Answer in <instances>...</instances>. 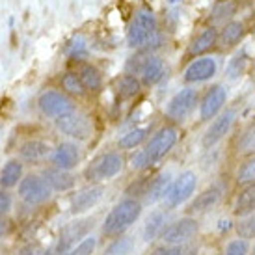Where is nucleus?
Here are the masks:
<instances>
[{
  "instance_id": "44",
  "label": "nucleus",
  "mask_w": 255,
  "mask_h": 255,
  "mask_svg": "<svg viewBox=\"0 0 255 255\" xmlns=\"http://www.w3.org/2000/svg\"><path fill=\"white\" fill-rule=\"evenodd\" d=\"M7 231H9V226H7V222H6V220L0 218V237H4Z\"/></svg>"
},
{
  "instance_id": "17",
  "label": "nucleus",
  "mask_w": 255,
  "mask_h": 255,
  "mask_svg": "<svg viewBox=\"0 0 255 255\" xmlns=\"http://www.w3.org/2000/svg\"><path fill=\"white\" fill-rule=\"evenodd\" d=\"M246 36V24L239 19L222 24V28L218 30V47L224 50L235 49L239 43Z\"/></svg>"
},
{
  "instance_id": "6",
  "label": "nucleus",
  "mask_w": 255,
  "mask_h": 255,
  "mask_svg": "<svg viewBox=\"0 0 255 255\" xmlns=\"http://www.w3.org/2000/svg\"><path fill=\"white\" fill-rule=\"evenodd\" d=\"M56 127L69 138L75 140H88L93 136V121L90 116L73 110L62 118H56Z\"/></svg>"
},
{
  "instance_id": "18",
  "label": "nucleus",
  "mask_w": 255,
  "mask_h": 255,
  "mask_svg": "<svg viewBox=\"0 0 255 255\" xmlns=\"http://www.w3.org/2000/svg\"><path fill=\"white\" fill-rule=\"evenodd\" d=\"M78 162H80V149H78L77 143L73 142H62L54 149V153H52L54 168L69 171L73 168H77Z\"/></svg>"
},
{
  "instance_id": "5",
  "label": "nucleus",
  "mask_w": 255,
  "mask_h": 255,
  "mask_svg": "<svg viewBox=\"0 0 255 255\" xmlns=\"http://www.w3.org/2000/svg\"><path fill=\"white\" fill-rule=\"evenodd\" d=\"M123 164H125V160H123L121 153H118V151L105 153L90 164V168L86 170V179L88 181H108L123 170Z\"/></svg>"
},
{
  "instance_id": "35",
  "label": "nucleus",
  "mask_w": 255,
  "mask_h": 255,
  "mask_svg": "<svg viewBox=\"0 0 255 255\" xmlns=\"http://www.w3.org/2000/svg\"><path fill=\"white\" fill-rule=\"evenodd\" d=\"M237 183L241 184V186L242 184L255 183V155L246 156V160L237 170Z\"/></svg>"
},
{
  "instance_id": "23",
  "label": "nucleus",
  "mask_w": 255,
  "mask_h": 255,
  "mask_svg": "<svg viewBox=\"0 0 255 255\" xmlns=\"http://www.w3.org/2000/svg\"><path fill=\"white\" fill-rule=\"evenodd\" d=\"M43 177L50 184L52 190H58V192L71 190L73 186H75V183H77L75 175H71L67 170H60V168H49V170H45Z\"/></svg>"
},
{
  "instance_id": "25",
  "label": "nucleus",
  "mask_w": 255,
  "mask_h": 255,
  "mask_svg": "<svg viewBox=\"0 0 255 255\" xmlns=\"http://www.w3.org/2000/svg\"><path fill=\"white\" fill-rule=\"evenodd\" d=\"M19 155L26 162H37V160H43L45 156L50 155V145L47 142H41V140H28L21 145Z\"/></svg>"
},
{
  "instance_id": "46",
  "label": "nucleus",
  "mask_w": 255,
  "mask_h": 255,
  "mask_svg": "<svg viewBox=\"0 0 255 255\" xmlns=\"http://www.w3.org/2000/svg\"><path fill=\"white\" fill-rule=\"evenodd\" d=\"M171 2H177V0H171Z\"/></svg>"
},
{
  "instance_id": "40",
  "label": "nucleus",
  "mask_w": 255,
  "mask_h": 255,
  "mask_svg": "<svg viewBox=\"0 0 255 255\" xmlns=\"http://www.w3.org/2000/svg\"><path fill=\"white\" fill-rule=\"evenodd\" d=\"M147 166H151V164H149V158L145 155V149H140V151H136L134 155L130 156V168L132 170H143Z\"/></svg>"
},
{
  "instance_id": "9",
  "label": "nucleus",
  "mask_w": 255,
  "mask_h": 255,
  "mask_svg": "<svg viewBox=\"0 0 255 255\" xmlns=\"http://www.w3.org/2000/svg\"><path fill=\"white\" fill-rule=\"evenodd\" d=\"M218 73V62L211 54L192 58V62L184 67L183 82L184 84H201L216 77Z\"/></svg>"
},
{
  "instance_id": "33",
  "label": "nucleus",
  "mask_w": 255,
  "mask_h": 255,
  "mask_svg": "<svg viewBox=\"0 0 255 255\" xmlns=\"http://www.w3.org/2000/svg\"><path fill=\"white\" fill-rule=\"evenodd\" d=\"M246 67H248V56H246V54H237V56H233L227 62V67H226L227 80H237V78H241L242 75L246 73Z\"/></svg>"
},
{
  "instance_id": "27",
  "label": "nucleus",
  "mask_w": 255,
  "mask_h": 255,
  "mask_svg": "<svg viewBox=\"0 0 255 255\" xmlns=\"http://www.w3.org/2000/svg\"><path fill=\"white\" fill-rule=\"evenodd\" d=\"M22 179V164L19 160H7L6 166L0 171V186L4 188H13Z\"/></svg>"
},
{
  "instance_id": "12",
  "label": "nucleus",
  "mask_w": 255,
  "mask_h": 255,
  "mask_svg": "<svg viewBox=\"0 0 255 255\" xmlns=\"http://www.w3.org/2000/svg\"><path fill=\"white\" fill-rule=\"evenodd\" d=\"M235 118H237V114L235 110H222V112L211 121V125L207 127V130L203 132L201 136V145L205 149H213L216 143H220L227 134H229V130L233 127L235 123Z\"/></svg>"
},
{
  "instance_id": "14",
  "label": "nucleus",
  "mask_w": 255,
  "mask_h": 255,
  "mask_svg": "<svg viewBox=\"0 0 255 255\" xmlns=\"http://www.w3.org/2000/svg\"><path fill=\"white\" fill-rule=\"evenodd\" d=\"M92 227H93V220H75L71 224H67L62 229V233H60L56 252L62 255L65 252L73 250L77 246V242L84 241L86 237H88V233L92 231Z\"/></svg>"
},
{
  "instance_id": "13",
  "label": "nucleus",
  "mask_w": 255,
  "mask_h": 255,
  "mask_svg": "<svg viewBox=\"0 0 255 255\" xmlns=\"http://www.w3.org/2000/svg\"><path fill=\"white\" fill-rule=\"evenodd\" d=\"M198 220L192 218V216H184V218L170 224L168 227H164L160 239L164 241V244H186L198 235Z\"/></svg>"
},
{
  "instance_id": "24",
  "label": "nucleus",
  "mask_w": 255,
  "mask_h": 255,
  "mask_svg": "<svg viewBox=\"0 0 255 255\" xmlns=\"http://www.w3.org/2000/svg\"><path fill=\"white\" fill-rule=\"evenodd\" d=\"M140 90H142V80L136 75L125 73L116 78V93L120 95V99H132L140 93Z\"/></svg>"
},
{
  "instance_id": "34",
  "label": "nucleus",
  "mask_w": 255,
  "mask_h": 255,
  "mask_svg": "<svg viewBox=\"0 0 255 255\" xmlns=\"http://www.w3.org/2000/svg\"><path fill=\"white\" fill-rule=\"evenodd\" d=\"M65 54L71 60H86L88 58V43L82 36H75L65 45Z\"/></svg>"
},
{
  "instance_id": "30",
  "label": "nucleus",
  "mask_w": 255,
  "mask_h": 255,
  "mask_svg": "<svg viewBox=\"0 0 255 255\" xmlns=\"http://www.w3.org/2000/svg\"><path fill=\"white\" fill-rule=\"evenodd\" d=\"M237 155L244 156V158L255 155V120L244 128L241 140L237 143Z\"/></svg>"
},
{
  "instance_id": "39",
  "label": "nucleus",
  "mask_w": 255,
  "mask_h": 255,
  "mask_svg": "<svg viewBox=\"0 0 255 255\" xmlns=\"http://www.w3.org/2000/svg\"><path fill=\"white\" fill-rule=\"evenodd\" d=\"M248 252H250V244L246 239L231 241L226 248V255H248Z\"/></svg>"
},
{
  "instance_id": "26",
  "label": "nucleus",
  "mask_w": 255,
  "mask_h": 255,
  "mask_svg": "<svg viewBox=\"0 0 255 255\" xmlns=\"http://www.w3.org/2000/svg\"><path fill=\"white\" fill-rule=\"evenodd\" d=\"M77 75L82 80L86 92H99L103 88V75L93 64H80L77 69Z\"/></svg>"
},
{
  "instance_id": "36",
  "label": "nucleus",
  "mask_w": 255,
  "mask_h": 255,
  "mask_svg": "<svg viewBox=\"0 0 255 255\" xmlns=\"http://www.w3.org/2000/svg\"><path fill=\"white\" fill-rule=\"evenodd\" d=\"M134 248V241L128 239V237H121L118 241H114L107 250H105V255H127L132 252Z\"/></svg>"
},
{
  "instance_id": "16",
  "label": "nucleus",
  "mask_w": 255,
  "mask_h": 255,
  "mask_svg": "<svg viewBox=\"0 0 255 255\" xmlns=\"http://www.w3.org/2000/svg\"><path fill=\"white\" fill-rule=\"evenodd\" d=\"M103 194H105V186L103 184H92V186H86L82 190H78L71 198V213H88L90 209H93L103 199Z\"/></svg>"
},
{
  "instance_id": "22",
  "label": "nucleus",
  "mask_w": 255,
  "mask_h": 255,
  "mask_svg": "<svg viewBox=\"0 0 255 255\" xmlns=\"http://www.w3.org/2000/svg\"><path fill=\"white\" fill-rule=\"evenodd\" d=\"M142 82L145 86H153L156 82H160L164 77V60L162 58L155 56V54H147L145 62L142 65V71H140Z\"/></svg>"
},
{
  "instance_id": "41",
  "label": "nucleus",
  "mask_w": 255,
  "mask_h": 255,
  "mask_svg": "<svg viewBox=\"0 0 255 255\" xmlns=\"http://www.w3.org/2000/svg\"><path fill=\"white\" fill-rule=\"evenodd\" d=\"M186 254V248L183 244H166V246H160L156 248L151 255H184Z\"/></svg>"
},
{
  "instance_id": "11",
  "label": "nucleus",
  "mask_w": 255,
  "mask_h": 255,
  "mask_svg": "<svg viewBox=\"0 0 255 255\" xmlns=\"http://www.w3.org/2000/svg\"><path fill=\"white\" fill-rule=\"evenodd\" d=\"M196 186H198V175L190 170L183 171L175 181H171L170 190H168L166 198H164L166 205L170 207V209L179 207L196 192Z\"/></svg>"
},
{
  "instance_id": "43",
  "label": "nucleus",
  "mask_w": 255,
  "mask_h": 255,
  "mask_svg": "<svg viewBox=\"0 0 255 255\" xmlns=\"http://www.w3.org/2000/svg\"><path fill=\"white\" fill-rule=\"evenodd\" d=\"M21 255H43V250L37 248V246H28L21 252Z\"/></svg>"
},
{
  "instance_id": "42",
  "label": "nucleus",
  "mask_w": 255,
  "mask_h": 255,
  "mask_svg": "<svg viewBox=\"0 0 255 255\" xmlns=\"http://www.w3.org/2000/svg\"><path fill=\"white\" fill-rule=\"evenodd\" d=\"M9 209H11V196L7 192L0 190V216L9 213Z\"/></svg>"
},
{
  "instance_id": "7",
  "label": "nucleus",
  "mask_w": 255,
  "mask_h": 255,
  "mask_svg": "<svg viewBox=\"0 0 255 255\" xmlns=\"http://www.w3.org/2000/svg\"><path fill=\"white\" fill-rule=\"evenodd\" d=\"M37 107L45 116L54 118V120L77 110L71 97L65 92H60V90H45L37 99Z\"/></svg>"
},
{
  "instance_id": "32",
  "label": "nucleus",
  "mask_w": 255,
  "mask_h": 255,
  "mask_svg": "<svg viewBox=\"0 0 255 255\" xmlns=\"http://www.w3.org/2000/svg\"><path fill=\"white\" fill-rule=\"evenodd\" d=\"M147 132H149V127H143V128H132V130H128L127 134H123L120 138V149H134L138 147L140 143L147 138Z\"/></svg>"
},
{
  "instance_id": "21",
  "label": "nucleus",
  "mask_w": 255,
  "mask_h": 255,
  "mask_svg": "<svg viewBox=\"0 0 255 255\" xmlns=\"http://www.w3.org/2000/svg\"><path fill=\"white\" fill-rule=\"evenodd\" d=\"M233 213L239 218H244V216L255 213V183L242 184L241 192L237 194V199H235Z\"/></svg>"
},
{
  "instance_id": "31",
  "label": "nucleus",
  "mask_w": 255,
  "mask_h": 255,
  "mask_svg": "<svg viewBox=\"0 0 255 255\" xmlns=\"http://www.w3.org/2000/svg\"><path fill=\"white\" fill-rule=\"evenodd\" d=\"M62 88H64V92L67 95H73V97H84L86 95V88L82 84V80L78 77L77 73H65L64 77H62Z\"/></svg>"
},
{
  "instance_id": "4",
  "label": "nucleus",
  "mask_w": 255,
  "mask_h": 255,
  "mask_svg": "<svg viewBox=\"0 0 255 255\" xmlns=\"http://www.w3.org/2000/svg\"><path fill=\"white\" fill-rule=\"evenodd\" d=\"M179 142V130L173 125H166V127L158 128L153 138L145 145V155L149 158V164L158 162L160 158L170 153L171 149L175 147V143Z\"/></svg>"
},
{
  "instance_id": "28",
  "label": "nucleus",
  "mask_w": 255,
  "mask_h": 255,
  "mask_svg": "<svg viewBox=\"0 0 255 255\" xmlns=\"http://www.w3.org/2000/svg\"><path fill=\"white\" fill-rule=\"evenodd\" d=\"M171 186V175L170 173H160L155 179H151V186L147 192V201L149 203H156L160 199L166 198V194Z\"/></svg>"
},
{
  "instance_id": "45",
  "label": "nucleus",
  "mask_w": 255,
  "mask_h": 255,
  "mask_svg": "<svg viewBox=\"0 0 255 255\" xmlns=\"http://www.w3.org/2000/svg\"><path fill=\"white\" fill-rule=\"evenodd\" d=\"M43 255H54L52 252H43Z\"/></svg>"
},
{
  "instance_id": "10",
  "label": "nucleus",
  "mask_w": 255,
  "mask_h": 255,
  "mask_svg": "<svg viewBox=\"0 0 255 255\" xmlns=\"http://www.w3.org/2000/svg\"><path fill=\"white\" fill-rule=\"evenodd\" d=\"M227 101V88L224 84H213L199 97V120L211 121L218 116Z\"/></svg>"
},
{
  "instance_id": "3",
  "label": "nucleus",
  "mask_w": 255,
  "mask_h": 255,
  "mask_svg": "<svg viewBox=\"0 0 255 255\" xmlns=\"http://www.w3.org/2000/svg\"><path fill=\"white\" fill-rule=\"evenodd\" d=\"M199 92L196 88L186 86L183 90H179L173 97L170 99L168 107H166V116L173 121H184L190 116L196 107H199Z\"/></svg>"
},
{
  "instance_id": "19",
  "label": "nucleus",
  "mask_w": 255,
  "mask_h": 255,
  "mask_svg": "<svg viewBox=\"0 0 255 255\" xmlns=\"http://www.w3.org/2000/svg\"><path fill=\"white\" fill-rule=\"evenodd\" d=\"M220 198H222V188H220L218 184H213V186L205 188L201 194H198V198L190 203L188 211H190V214L207 213V211H211V209L218 203Z\"/></svg>"
},
{
  "instance_id": "20",
  "label": "nucleus",
  "mask_w": 255,
  "mask_h": 255,
  "mask_svg": "<svg viewBox=\"0 0 255 255\" xmlns=\"http://www.w3.org/2000/svg\"><path fill=\"white\" fill-rule=\"evenodd\" d=\"M241 2L239 0H216L213 9H211V24H226L233 21L235 15L239 13Z\"/></svg>"
},
{
  "instance_id": "2",
  "label": "nucleus",
  "mask_w": 255,
  "mask_h": 255,
  "mask_svg": "<svg viewBox=\"0 0 255 255\" xmlns=\"http://www.w3.org/2000/svg\"><path fill=\"white\" fill-rule=\"evenodd\" d=\"M142 214V201L136 198L121 199L118 205L114 207L110 214L103 224V235L105 237H120L127 231L128 227L136 224V220Z\"/></svg>"
},
{
  "instance_id": "37",
  "label": "nucleus",
  "mask_w": 255,
  "mask_h": 255,
  "mask_svg": "<svg viewBox=\"0 0 255 255\" xmlns=\"http://www.w3.org/2000/svg\"><path fill=\"white\" fill-rule=\"evenodd\" d=\"M237 233L241 239H254L255 237V214L252 213L250 216H244V220H241L237 224Z\"/></svg>"
},
{
  "instance_id": "1",
  "label": "nucleus",
  "mask_w": 255,
  "mask_h": 255,
  "mask_svg": "<svg viewBox=\"0 0 255 255\" xmlns=\"http://www.w3.org/2000/svg\"><path fill=\"white\" fill-rule=\"evenodd\" d=\"M160 39L158 36V22L151 9L136 11L127 30V43L132 49H151V43Z\"/></svg>"
},
{
  "instance_id": "38",
  "label": "nucleus",
  "mask_w": 255,
  "mask_h": 255,
  "mask_svg": "<svg viewBox=\"0 0 255 255\" xmlns=\"http://www.w3.org/2000/svg\"><path fill=\"white\" fill-rule=\"evenodd\" d=\"M95 246H97L95 237H86L84 241L78 242L75 248L69 250V252H65V254H62V255H92Z\"/></svg>"
},
{
  "instance_id": "15",
  "label": "nucleus",
  "mask_w": 255,
  "mask_h": 255,
  "mask_svg": "<svg viewBox=\"0 0 255 255\" xmlns=\"http://www.w3.org/2000/svg\"><path fill=\"white\" fill-rule=\"evenodd\" d=\"M216 47H218V28L213 26V24H209V26L199 30L198 34L192 37L190 45H188V56H205V54H209Z\"/></svg>"
},
{
  "instance_id": "29",
  "label": "nucleus",
  "mask_w": 255,
  "mask_h": 255,
  "mask_svg": "<svg viewBox=\"0 0 255 255\" xmlns=\"http://www.w3.org/2000/svg\"><path fill=\"white\" fill-rule=\"evenodd\" d=\"M164 224H166V214L162 211H155V213L149 214V218L145 220V226H143V241L151 242L153 239H156L162 233Z\"/></svg>"
},
{
  "instance_id": "8",
  "label": "nucleus",
  "mask_w": 255,
  "mask_h": 255,
  "mask_svg": "<svg viewBox=\"0 0 255 255\" xmlns=\"http://www.w3.org/2000/svg\"><path fill=\"white\" fill-rule=\"evenodd\" d=\"M50 196H52V188L45 181V177L30 173L19 183V198L26 205H41L45 201H49Z\"/></svg>"
}]
</instances>
